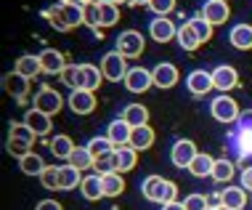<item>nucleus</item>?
I'll list each match as a JSON object with an SVG mask.
<instances>
[{"mask_svg":"<svg viewBox=\"0 0 252 210\" xmlns=\"http://www.w3.org/2000/svg\"><path fill=\"white\" fill-rule=\"evenodd\" d=\"M189 24L194 27V32L199 35V40H202V43H207V40H213V30H215V27L210 24L207 19L202 16V13H199V16H194V19H189Z\"/></svg>","mask_w":252,"mask_h":210,"instance_id":"obj_39","label":"nucleus"},{"mask_svg":"<svg viewBox=\"0 0 252 210\" xmlns=\"http://www.w3.org/2000/svg\"><path fill=\"white\" fill-rule=\"evenodd\" d=\"M196 154H199V152H196L194 141L191 139H181V141H175V144H173V149H170V162H173L175 168H181V171H183V168L189 171V165L194 162Z\"/></svg>","mask_w":252,"mask_h":210,"instance_id":"obj_6","label":"nucleus"},{"mask_svg":"<svg viewBox=\"0 0 252 210\" xmlns=\"http://www.w3.org/2000/svg\"><path fill=\"white\" fill-rule=\"evenodd\" d=\"M114 160H117V173H127L138 162V152L133 146H120V149H114Z\"/></svg>","mask_w":252,"mask_h":210,"instance_id":"obj_28","label":"nucleus"},{"mask_svg":"<svg viewBox=\"0 0 252 210\" xmlns=\"http://www.w3.org/2000/svg\"><path fill=\"white\" fill-rule=\"evenodd\" d=\"M133 5H149V0H130Z\"/></svg>","mask_w":252,"mask_h":210,"instance_id":"obj_52","label":"nucleus"},{"mask_svg":"<svg viewBox=\"0 0 252 210\" xmlns=\"http://www.w3.org/2000/svg\"><path fill=\"white\" fill-rule=\"evenodd\" d=\"M40 184H43L45 189H51V192H56V189H61V178H59V168L56 165H48L43 173H40Z\"/></svg>","mask_w":252,"mask_h":210,"instance_id":"obj_41","label":"nucleus"},{"mask_svg":"<svg viewBox=\"0 0 252 210\" xmlns=\"http://www.w3.org/2000/svg\"><path fill=\"white\" fill-rule=\"evenodd\" d=\"M220 210H228V208H220Z\"/></svg>","mask_w":252,"mask_h":210,"instance_id":"obj_56","label":"nucleus"},{"mask_svg":"<svg viewBox=\"0 0 252 210\" xmlns=\"http://www.w3.org/2000/svg\"><path fill=\"white\" fill-rule=\"evenodd\" d=\"M120 22V5L117 3H98V30H109Z\"/></svg>","mask_w":252,"mask_h":210,"instance_id":"obj_29","label":"nucleus"},{"mask_svg":"<svg viewBox=\"0 0 252 210\" xmlns=\"http://www.w3.org/2000/svg\"><path fill=\"white\" fill-rule=\"evenodd\" d=\"M149 35H152L157 43H170V40H175V35H178V27L173 24V19L157 16V19H152V24H149Z\"/></svg>","mask_w":252,"mask_h":210,"instance_id":"obj_8","label":"nucleus"},{"mask_svg":"<svg viewBox=\"0 0 252 210\" xmlns=\"http://www.w3.org/2000/svg\"><path fill=\"white\" fill-rule=\"evenodd\" d=\"M162 184H165V178H162V175H146L144 184H141V194H144L149 202H159Z\"/></svg>","mask_w":252,"mask_h":210,"instance_id":"obj_34","label":"nucleus"},{"mask_svg":"<svg viewBox=\"0 0 252 210\" xmlns=\"http://www.w3.org/2000/svg\"><path fill=\"white\" fill-rule=\"evenodd\" d=\"M3 91L16 101H24L27 93H30V80L19 72H8V74H3Z\"/></svg>","mask_w":252,"mask_h":210,"instance_id":"obj_11","label":"nucleus"},{"mask_svg":"<svg viewBox=\"0 0 252 210\" xmlns=\"http://www.w3.org/2000/svg\"><path fill=\"white\" fill-rule=\"evenodd\" d=\"M152 74H154V85L162 88V91L173 88L175 83H178V77H181L178 67H175V64H167V62H159V64L152 70Z\"/></svg>","mask_w":252,"mask_h":210,"instance_id":"obj_14","label":"nucleus"},{"mask_svg":"<svg viewBox=\"0 0 252 210\" xmlns=\"http://www.w3.org/2000/svg\"><path fill=\"white\" fill-rule=\"evenodd\" d=\"M91 3H117V0H91Z\"/></svg>","mask_w":252,"mask_h":210,"instance_id":"obj_53","label":"nucleus"},{"mask_svg":"<svg viewBox=\"0 0 252 210\" xmlns=\"http://www.w3.org/2000/svg\"><path fill=\"white\" fill-rule=\"evenodd\" d=\"M242 186L252 192V168H244L242 171Z\"/></svg>","mask_w":252,"mask_h":210,"instance_id":"obj_49","label":"nucleus"},{"mask_svg":"<svg viewBox=\"0 0 252 210\" xmlns=\"http://www.w3.org/2000/svg\"><path fill=\"white\" fill-rule=\"evenodd\" d=\"M130 133H133V128L125 123V120H112V123H109V128H106V136L112 139V144L114 146H130Z\"/></svg>","mask_w":252,"mask_h":210,"instance_id":"obj_17","label":"nucleus"},{"mask_svg":"<svg viewBox=\"0 0 252 210\" xmlns=\"http://www.w3.org/2000/svg\"><path fill=\"white\" fill-rule=\"evenodd\" d=\"M48 149L59 160H69V154L74 152V141L66 136V133H56V136L48 141Z\"/></svg>","mask_w":252,"mask_h":210,"instance_id":"obj_26","label":"nucleus"},{"mask_svg":"<svg viewBox=\"0 0 252 210\" xmlns=\"http://www.w3.org/2000/svg\"><path fill=\"white\" fill-rule=\"evenodd\" d=\"M202 16L207 19L213 27H218V24H226L228 22L231 8H228L226 0H207V3L202 5Z\"/></svg>","mask_w":252,"mask_h":210,"instance_id":"obj_13","label":"nucleus"},{"mask_svg":"<svg viewBox=\"0 0 252 210\" xmlns=\"http://www.w3.org/2000/svg\"><path fill=\"white\" fill-rule=\"evenodd\" d=\"M175 200H178V184L165 178V184H162V192H159V205H167V202H175Z\"/></svg>","mask_w":252,"mask_h":210,"instance_id":"obj_43","label":"nucleus"},{"mask_svg":"<svg viewBox=\"0 0 252 210\" xmlns=\"http://www.w3.org/2000/svg\"><path fill=\"white\" fill-rule=\"evenodd\" d=\"M32 104H35V109L40 112H45V114H59L61 112V106H64V99H61V93L59 91H53L51 85H43L40 91L35 93V99H32Z\"/></svg>","mask_w":252,"mask_h":210,"instance_id":"obj_5","label":"nucleus"},{"mask_svg":"<svg viewBox=\"0 0 252 210\" xmlns=\"http://www.w3.org/2000/svg\"><path fill=\"white\" fill-rule=\"evenodd\" d=\"M210 112H213V117L218 120V123H223V125H231V123H236V120L242 117V114H239V104H236L231 96H226V93H220L218 99H213Z\"/></svg>","mask_w":252,"mask_h":210,"instance_id":"obj_2","label":"nucleus"},{"mask_svg":"<svg viewBox=\"0 0 252 210\" xmlns=\"http://www.w3.org/2000/svg\"><path fill=\"white\" fill-rule=\"evenodd\" d=\"M234 173H236L234 162L223 157V160H215V168H213V175H210V178L218 181V184H228V181L234 178Z\"/></svg>","mask_w":252,"mask_h":210,"instance_id":"obj_36","label":"nucleus"},{"mask_svg":"<svg viewBox=\"0 0 252 210\" xmlns=\"http://www.w3.org/2000/svg\"><path fill=\"white\" fill-rule=\"evenodd\" d=\"M13 72L24 74L27 80L37 77L40 72H43V64H40V56H32V53H24V56L16 59V64H13Z\"/></svg>","mask_w":252,"mask_h":210,"instance_id":"obj_20","label":"nucleus"},{"mask_svg":"<svg viewBox=\"0 0 252 210\" xmlns=\"http://www.w3.org/2000/svg\"><path fill=\"white\" fill-rule=\"evenodd\" d=\"M207 210H220V208H207Z\"/></svg>","mask_w":252,"mask_h":210,"instance_id":"obj_54","label":"nucleus"},{"mask_svg":"<svg viewBox=\"0 0 252 210\" xmlns=\"http://www.w3.org/2000/svg\"><path fill=\"white\" fill-rule=\"evenodd\" d=\"M213 83L220 93H228V91H234V88L239 85V72H236L234 67H228V64H220V67L213 70Z\"/></svg>","mask_w":252,"mask_h":210,"instance_id":"obj_10","label":"nucleus"},{"mask_svg":"<svg viewBox=\"0 0 252 210\" xmlns=\"http://www.w3.org/2000/svg\"><path fill=\"white\" fill-rule=\"evenodd\" d=\"M186 88L194 93V96H207V93L215 88V83H213V72H204V70H194V72H189V77H186Z\"/></svg>","mask_w":252,"mask_h":210,"instance_id":"obj_12","label":"nucleus"},{"mask_svg":"<svg viewBox=\"0 0 252 210\" xmlns=\"http://www.w3.org/2000/svg\"><path fill=\"white\" fill-rule=\"evenodd\" d=\"M66 104H69V109L74 114H91L93 109H96V93L93 91H72L69 99H66Z\"/></svg>","mask_w":252,"mask_h":210,"instance_id":"obj_9","label":"nucleus"},{"mask_svg":"<svg viewBox=\"0 0 252 210\" xmlns=\"http://www.w3.org/2000/svg\"><path fill=\"white\" fill-rule=\"evenodd\" d=\"M242 154H252V131H242Z\"/></svg>","mask_w":252,"mask_h":210,"instance_id":"obj_47","label":"nucleus"},{"mask_svg":"<svg viewBox=\"0 0 252 210\" xmlns=\"http://www.w3.org/2000/svg\"><path fill=\"white\" fill-rule=\"evenodd\" d=\"M228 40L236 51H252V24H236L231 27Z\"/></svg>","mask_w":252,"mask_h":210,"instance_id":"obj_19","label":"nucleus"},{"mask_svg":"<svg viewBox=\"0 0 252 210\" xmlns=\"http://www.w3.org/2000/svg\"><path fill=\"white\" fill-rule=\"evenodd\" d=\"M213 168H215V160L210 157V154L199 152L194 157V162L189 165V173H191L194 178H204V175H213Z\"/></svg>","mask_w":252,"mask_h":210,"instance_id":"obj_30","label":"nucleus"},{"mask_svg":"<svg viewBox=\"0 0 252 210\" xmlns=\"http://www.w3.org/2000/svg\"><path fill=\"white\" fill-rule=\"evenodd\" d=\"M61 83L72 91H80L83 88V67L80 64H66V70L61 72Z\"/></svg>","mask_w":252,"mask_h":210,"instance_id":"obj_35","label":"nucleus"},{"mask_svg":"<svg viewBox=\"0 0 252 210\" xmlns=\"http://www.w3.org/2000/svg\"><path fill=\"white\" fill-rule=\"evenodd\" d=\"M35 210H64V205L56 202V200H43V202H37Z\"/></svg>","mask_w":252,"mask_h":210,"instance_id":"obj_48","label":"nucleus"},{"mask_svg":"<svg viewBox=\"0 0 252 210\" xmlns=\"http://www.w3.org/2000/svg\"><path fill=\"white\" fill-rule=\"evenodd\" d=\"M59 178H61V189H59V192H69V189L83 184V171L66 162V165H59Z\"/></svg>","mask_w":252,"mask_h":210,"instance_id":"obj_22","label":"nucleus"},{"mask_svg":"<svg viewBox=\"0 0 252 210\" xmlns=\"http://www.w3.org/2000/svg\"><path fill=\"white\" fill-rule=\"evenodd\" d=\"M149 8H152L157 16H167V13L175 8V0H149Z\"/></svg>","mask_w":252,"mask_h":210,"instance_id":"obj_45","label":"nucleus"},{"mask_svg":"<svg viewBox=\"0 0 252 210\" xmlns=\"http://www.w3.org/2000/svg\"><path fill=\"white\" fill-rule=\"evenodd\" d=\"M43 16L48 19V24L53 27V30H59V32H69V24L64 22V16H61V5L56 3L53 8H45L43 11Z\"/></svg>","mask_w":252,"mask_h":210,"instance_id":"obj_40","label":"nucleus"},{"mask_svg":"<svg viewBox=\"0 0 252 210\" xmlns=\"http://www.w3.org/2000/svg\"><path fill=\"white\" fill-rule=\"evenodd\" d=\"M154 139H157V133H154L152 125H138V128H133V133H130V146L135 152H144V149H149L154 144Z\"/></svg>","mask_w":252,"mask_h":210,"instance_id":"obj_21","label":"nucleus"},{"mask_svg":"<svg viewBox=\"0 0 252 210\" xmlns=\"http://www.w3.org/2000/svg\"><path fill=\"white\" fill-rule=\"evenodd\" d=\"M127 59L122 56L120 51H109L104 53V59H101V72H104L106 80H112V83H120V80H125L127 74Z\"/></svg>","mask_w":252,"mask_h":210,"instance_id":"obj_3","label":"nucleus"},{"mask_svg":"<svg viewBox=\"0 0 252 210\" xmlns=\"http://www.w3.org/2000/svg\"><path fill=\"white\" fill-rule=\"evenodd\" d=\"M244 205H247V192H244V186H226L220 192V208L242 210Z\"/></svg>","mask_w":252,"mask_h":210,"instance_id":"obj_18","label":"nucleus"},{"mask_svg":"<svg viewBox=\"0 0 252 210\" xmlns=\"http://www.w3.org/2000/svg\"><path fill=\"white\" fill-rule=\"evenodd\" d=\"M37 56H40V64H43V72L45 74H59V77H61V72L66 70L64 53L56 51V48H45V51H40Z\"/></svg>","mask_w":252,"mask_h":210,"instance_id":"obj_15","label":"nucleus"},{"mask_svg":"<svg viewBox=\"0 0 252 210\" xmlns=\"http://www.w3.org/2000/svg\"><path fill=\"white\" fill-rule=\"evenodd\" d=\"M85 146L91 149L93 157H104V154H112L114 149H117V146L112 144V139H109V136H93Z\"/></svg>","mask_w":252,"mask_h":210,"instance_id":"obj_38","label":"nucleus"},{"mask_svg":"<svg viewBox=\"0 0 252 210\" xmlns=\"http://www.w3.org/2000/svg\"><path fill=\"white\" fill-rule=\"evenodd\" d=\"M144 48H146L144 35H141V32H135V30H125V32H120L117 48H114V51H120L125 59H138L141 53H144Z\"/></svg>","mask_w":252,"mask_h":210,"instance_id":"obj_4","label":"nucleus"},{"mask_svg":"<svg viewBox=\"0 0 252 210\" xmlns=\"http://www.w3.org/2000/svg\"><path fill=\"white\" fill-rule=\"evenodd\" d=\"M19 168H22V173L37 175V178H40V173H43L48 165L43 162V157H40L37 152H30V154H24V157H19Z\"/></svg>","mask_w":252,"mask_h":210,"instance_id":"obj_31","label":"nucleus"},{"mask_svg":"<svg viewBox=\"0 0 252 210\" xmlns=\"http://www.w3.org/2000/svg\"><path fill=\"white\" fill-rule=\"evenodd\" d=\"M83 67V91H98L101 80H104V72H101V67H93V64H80Z\"/></svg>","mask_w":252,"mask_h":210,"instance_id":"obj_32","label":"nucleus"},{"mask_svg":"<svg viewBox=\"0 0 252 210\" xmlns=\"http://www.w3.org/2000/svg\"><path fill=\"white\" fill-rule=\"evenodd\" d=\"M101 181H104V197H120L122 192H125V178H122V173H106L101 175Z\"/></svg>","mask_w":252,"mask_h":210,"instance_id":"obj_33","label":"nucleus"},{"mask_svg":"<svg viewBox=\"0 0 252 210\" xmlns=\"http://www.w3.org/2000/svg\"><path fill=\"white\" fill-rule=\"evenodd\" d=\"M80 192H83V197L91 200V202L101 200V197H104V181H101V175H98V173L85 175L83 184H80Z\"/></svg>","mask_w":252,"mask_h":210,"instance_id":"obj_23","label":"nucleus"},{"mask_svg":"<svg viewBox=\"0 0 252 210\" xmlns=\"http://www.w3.org/2000/svg\"><path fill=\"white\" fill-rule=\"evenodd\" d=\"M175 40H178V45H181L183 51H189V53H194V51H196V48H199V45H202L199 35H196V32H194V27L189 24V22L178 27V35H175Z\"/></svg>","mask_w":252,"mask_h":210,"instance_id":"obj_24","label":"nucleus"},{"mask_svg":"<svg viewBox=\"0 0 252 210\" xmlns=\"http://www.w3.org/2000/svg\"><path fill=\"white\" fill-rule=\"evenodd\" d=\"M59 5H61V16L69 24V30L85 24V5H77V3H59Z\"/></svg>","mask_w":252,"mask_h":210,"instance_id":"obj_27","label":"nucleus"},{"mask_svg":"<svg viewBox=\"0 0 252 210\" xmlns=\"http://www.w3.org/2000/svg\"><path fill=\"white\" fill-rule=\"evenodd\" d=\"M35 139H37V133L32 131L24 120H22V123H16V120H13L11 128H8V141H5V149H8V154H13V157H24V154L32 152Z\"/></svg>","mask_w":252,"mask_h":210,"instance_id":"obj_1","label":"nucleus"},{"mask_svg":"<svg viewBox=\"0 0 252 210\" xmlns=\"http://www.w3.org/2000/svg\"><path fill=\"white\" fill-rule=\"evenodd\" d=\"M69 165L80 168V171H85V168H93V162H96V157L91 154V149L88 146H74V152L69 154Z\"/></svg>","mask_w":252,"mask_h":210,"instance_id":"obj_37","label":"nucleus"},{"mask_svg":"<svg viewBox=\"0 0 252 210\" xmlns=\"http://www.w3.org/2000/svg\"><path fill=\"white\" fill-rule=\"evenodd\" d=\"M226 3H228V0H226Z\"/></svg>","mask_w":252,"mask_h":210,"instance_id":"obj_57","label":"nucleus"},{"mask_svg":"<svg viewBox=\"0 0 252 210\" xmlns=\"http://www.w3.org/2000/svg\"><path fill=\"white\" fill-rule=\"evenodd\" d=\"M183 205H186V210H207L210 208V200L204 197V194H189L186 200H183Z\"/></svg>","mask_w":252,"mask_h":210,"instance_id":"obj_44","label":"nucleus"},{"mask_svg":"<svg viewBox=\"0 0 252 210\" xmlns=\"http://www.w3.org/2000/svg\"><path fill=\"white\" fill-rule=\"evenodd\" d=\"M85 24L98 32V3H88L85 5Z\"/></svg>","mask_w":252,"mask_h":210,"instance_id":"obj_46","label":"nucleus"},{"mask_svg":"<svg viewBox=\"0 0 252 210\" xmlns=\"http://www.w3.org/2000/svg\"><path fill=\"white\" fill-rule=\"evenodd\" d=\"M122 120H125L130 128H138V125H149V109L144 104H127L122 109Z\"/></svg>","mask_w":252,"mask_h":210,"instance_id":"obj_25","label":"nucleus"},{"mask_svg":"<svg viewBox=\"0 0 252 210\" xmlns=\"http://www.w3.org/2000/svg\"><path fill=\"white\" fill-rule=\"evenodd\" d=\"M122 83H125V88L130 93H146L154 85V74L149 70H144V67H130Z\"/></svg>","mask_w":252,"mask_h":210,"instance_id":"obj_7","label":"nucleus"},{"mask_svg":"<svg viewBox=\"0 0 252 210\" xmlns=\"http://www.w3.org/2000/svg\"><path fill=\"white\" fill-rule=\"evenodd\" d=\"M93 171H96L98 175H106V173H114V171H117L114 152H112V154H104V157H96V162H93Z\"/></svg>","mask_w":252,"mask_h":210,"instance_id":"obj_42","label":"nucleus"},{"mask_svg":"<svg viewBox=\"0 0 252 210\" xmlns=\"http://www.w3.org/2000/svg\"><path fill=\"white\" fill-rule=\"evenodd\" d=\"M56 3H66V0H56Z\"/></svg>","mask_w":252,"mask_h":210,"instance_id":"obj_55","label":"nucleus"},{"mask_svg":"<svg viewBox=\"0 0 252 210\" xmlns=\"http://www.w3.org/2000/svg\"><path fill=\"white\" fill-rule=\"evenodd\" d=\"M24 123L32 128V131L37 133V139L40 136H48L51 133V128H53V123H51V114H45V112H40V109H27V114H24Z\"/></svg>","mask_w":252,"mask_h":210,"instance_id":"obj_16","label":"nucleus"},{"mask_svg":"<svg viewBox=\"0 0 252 210\" xmlns=\"http://www.w3.org/2000/svg\"><path fill=\"white\" fill-rule=\"evenodd\" d=\"M66 3H77V5H88L91 0H66Z\"/></svg>","mask_w":252,"mask_h":210,"instance_id":"obj_51","label":"nucleus"},{"mask_svg":"<svg viewBox=\"0 0 252 210\" xmlns=\"http://www.w3.org/2000/svg\"><path fill=\"white\" fill-rule=\"evenodd\" d=\"M162 210H186V205H183V202H167V205H162Z\"/></svg>","mask_w":252,"mask_h":210,"instance_id":"obj_50","label":"nucleus"}]
</instances>
